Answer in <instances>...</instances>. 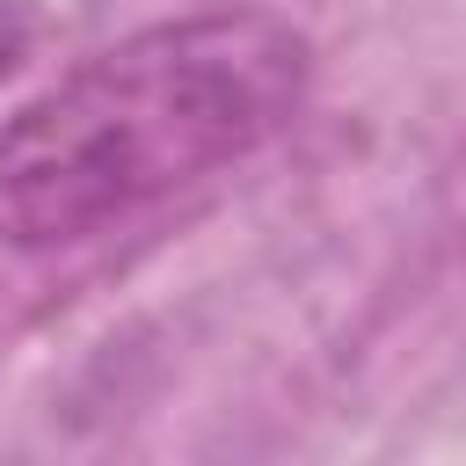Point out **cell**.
Segmentation results:
<instances>
[{"label": "cell", "mask_w": 466, "mask_h": 466, "mask_svg": "<svg viewBox=\"0 0 466 466\" xmlns=\"http://www.w3.org/2000/svg\"><path fill=\"white\" fill-rule=\"evenodd\" d=\"M306 95V36L226 7L138 29L0 124V240L73 248L248 160Z\"/></svg>", "instance_id": "6da1fadb"}, {"label": "cell", "mask_w": 466, "mask_h": 466, "mask_svg": "<svg viewBox=\"0 0 466 466\" xmlns=\"http://www.w3.org/2000/svg\"><path fill=\"white\" fill-rule=\"evenodd\" d=\"M22 44H29V22H22L15 7H0V73L22 58Z\"/></svg>", "instance_id": "7a4b0ae2"}]
</instances>
